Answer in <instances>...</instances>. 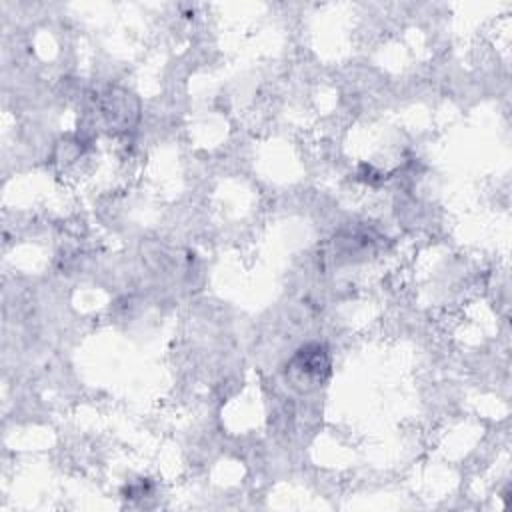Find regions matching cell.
Returning <instances> with one entry per match:
<instances>
[{
    "mask_svg": "<svg viewBox=\"0 0 512 512\" xmlns=\"http://www.w3.org/2000/svg\"><path fill=\"white\" fill-rule=\"evenodd\" d=\"M332 372V360L328 348L320 342H308L300 346L284 364V380L296 392L318 390Z\"/></svg>",
    "mask_w": 512,
    "mask_h": 512,
    "instance_id": "obj_1",
    "label": "cell"
},
{
    "mask_svg": "<svg viewBox=\"0 0 512 512\" xmlns=\"http://www.w3.org/2000/svg\"><path fill=\"white\" fill-rule=\"evenodd\" d=\"M102 114H104L108 126H116V128L124 130L138 120V102L126 90H110L104 96Z\"/></svg>",
    "mask_w": 512,
    "mask_h": 512,
    "instance_id": "obj_2",
    "label": "cell"
}]
</instances>
